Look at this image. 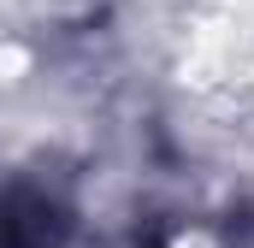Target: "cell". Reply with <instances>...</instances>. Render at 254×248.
<instances>
[{"label": "cell", "instance_id": "6da1fadb", "mask_svg": "<svg viewBox=\"0 0 254 248\" xmlns=\"http://www.w3.org/2000/svg\"><path fill=\"white\" fill-rule=\"evenodd\" d=\"M65 237V213L36 195V189H12L0 201V248H54Z\"/></svg>", "mask_w": 254, "mask_h": 248}]
</instances>
